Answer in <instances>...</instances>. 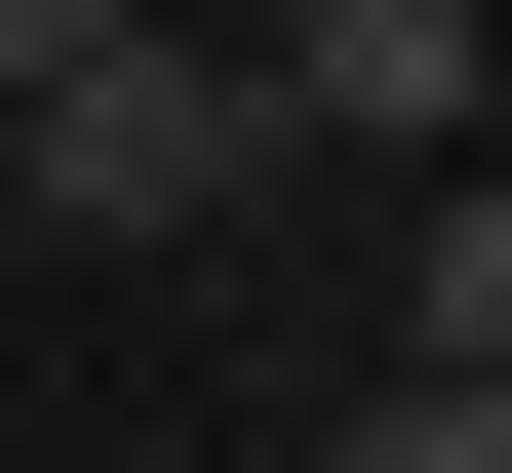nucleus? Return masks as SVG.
I'll list each match as a JSON object with an SVG mask.
<instances>
[{
  "instance_id": "39448f33",
  "label": "nucleus",
  "mask_w": 512,
  "mask_h": 473,
  "mask_svg": "<svg viewBox=\"0 0 512 473\" xmlns=\"http://www.w3.org/2000/svg\"><path fill=\"white\" fill-rule=\"evenodd\" d=\"M40 40H197V0H0V79H40Z\"/></svg>"
},
{
  "instance_id": "f03ea898",
  "label": "nucleus",
  "mask_w": 512,
  "mask_h": 473,
  "mask_svg": "<svg viewBox=\"0 0 512 473\" xmlns=\"http://www.w3.org/2000/svg\"><path fill=\"white\" fill-rule=\"evenodd\" d=\"M276 158H473V79H512V0H276Z\"/></svg>"
},
{
  "instance_id": "7ed1b4c3",
  "label": "nucleus",
  "mask_w": 512,
  "mask_h": 473,
  "mask_svg": "<svg viewBox=\"0 0 512 473\" xmlns=\"http://www.w3.org/2000/svg\"><path fill=\"white\" fill-rule=\"evenodd\" d=\"M355 473H512V355H394V434Z\"/></svg>"
},
{
  "instance_id": "20e7f679",
  "label": "nucleus",
  "mask_w": 512,
  "mask_h": 473,
  "mask_svg": "<svg viewBox=\"0 0 512 473\" xmlns=\"http://www.w3.org/2000/svg\"><path fill=\"white\" fill-rule=\"evenodd\" d=\"M394 355H512V198H473V158H434V316H394Z\"/></svg>"
},
{
  "instance_id": "f257e3e1",
  "label": "nucleus",
  "mask_w": 512,
  "mask_h": 473,
  "mask_svg": "<svg viewBox=\"0 0 512 473\" xmlns=\"http://www.w3.org/2000/svg\"><path fill=\"white\" fill-rule=\"evenodd\" d=\"M237 158H276L237 40H40V79H0V237H197Z\"/></svg>"
}]
</instances>
